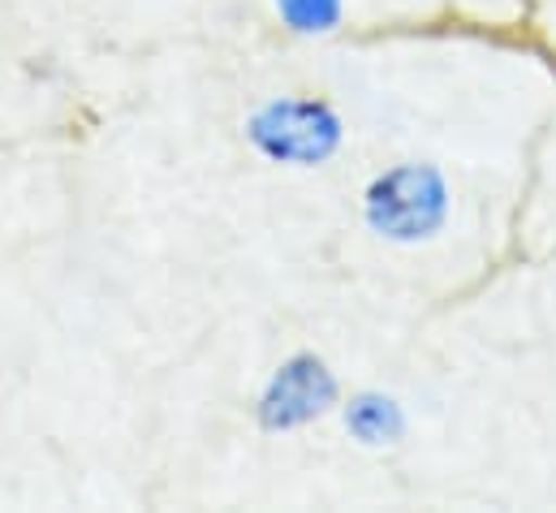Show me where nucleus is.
Masks as SVG:
<instances>
[{"mask_svg":"<svg viewBox=\"0 0 556 513\" xmlns=\"http://www.w3.org/2000/svg\"><path fill=\"white\" fill-rule=\"evenodd\" d=\"M363 225L384 247L415 251L435 242L453 221V182L431 160H397L367 177L358 199Z\"/></svg>","mask_w":556,"mask_h":513,"instance_id":"1","label":"nucleus"},{"mask_svg":"<svg viewBox=\"0 0 556 513\" xmlns=\"http://www.w3.org/2000/svg\"><path fill=\"white\" fill-rule=\"evenodd\" d=\"M242 134L260 160L293 173H311L345 151L350 126L332 100L311 91H285L255 104L242 122Z\"/></svg>","mask_w":556,"mask_h":513,"instance_id":"2","label":"nucleus"},{"mask_svg":"<svg viewBox=\"0 0 556 513\" xmlns=\"http://www.w3.org/2000/svg\"><path fill=\"white\" fill-rule=\"evenodd\" d=\"M345 388L337 367L315 354V350H293L285 354L268 380L255 392V427L264 436H293L306 431L311 423L337 414Z\"/></svg>","mask_w":556,"mask_h":513,"instance_id":"3","label":"nucleus"},{"mask_svg":"<svg viewBox=\"0 0 556 513\" xmlns=\"http://www.w3.org/2000/svg\"><path fill=\"white\" fill-rule=\"evenodd\" d=\"M337 414H341L345 436L358 449H371V453L397 449L410 436V410H406V401L393 397V392H384V388H358V392L341 397Z\"/></svg>","mask_w":556,"mask_h":513,"instance_id":"4","label":"nucleus"},{"mask_svg":"<svg viewBox=\"0 0 556 513\" xmlns=\"http://www.w3.org/2000/svg\"><path fill=\"white\" fill-rule=\"evenodd\" d=\"M273 13L298 39H328L345 26L350 0H273Z\"/></svg>","mask_w":556,"mask_h":513,"instance_id":"5","label":"nucleus"}]
</instances>
